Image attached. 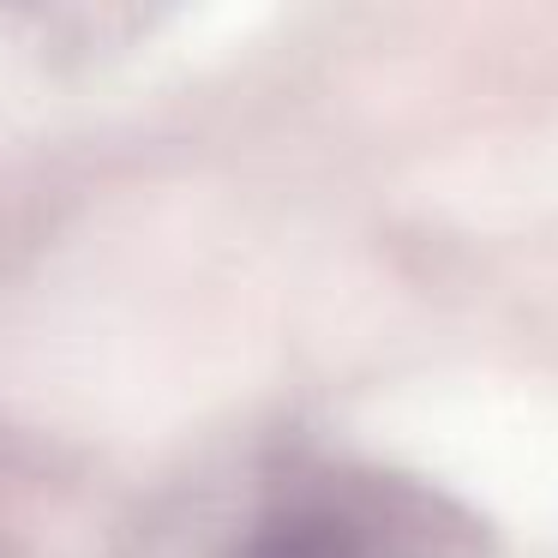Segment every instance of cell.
Returning <instances> with one entry per match:
<instances>
[{
    "label": "cell",
    "mask_w": 558,
    "mask_h": 558,
    "mask_svg": "<svg viewBox=\"0 0 558 558\" xmlns=\"http://www.w3.org/2000/svg\"><path fill=\"white\" fill-rule=\"evenodd\" d=\"M241 558H433V546L390 510L318 498V505H294L270 517L241 546Z\"/></svg>",
    "instance_id": "cell-1"
}]
</instances>
